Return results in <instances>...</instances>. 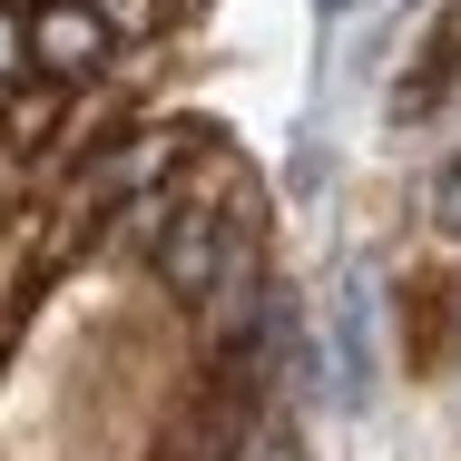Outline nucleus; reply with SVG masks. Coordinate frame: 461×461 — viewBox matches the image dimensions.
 <instances>
[{
	"instance_id": "2",
	"label": "nucleus",
	"mask_w": 461,
	"mask_h": 461,
	"mask_svg": "<svg viewBox=\"0 0 461 461\" xmlns=\"http://www.w3.org/2000/svg\"><path fill=\"white\" fill-rule=\"evenodd\" d=\"M334 402L344 412L373 402V276L334 285Z\"/></svg>"
},
{
	"instance_id": "6",
	"label": "nucleus",
	"mask_w": 461,
	"mask_h": 461,
	"mask_svg": "<svg viewBox=\"0 0 461 461\" xmlns=\"http://www.w3.org/2000/svg\"><path fill=\"white\" fill-rule=\"evenodd\" d=\"M314 10H324V20H344V10H354V0H314Z\"/></svg>"
},
{
	"instance_id": "5",
	"label": "nucleus",
	"mask_w": 461,
	"mask_h": 461,
	"mask_svg": "<svg viewBox=\"0 0 461 461\" xmlns=\"http://www.w3.org/2000/svg\"><path fill=\"white\" fill-rule=\"evenodd\" d=\"M10 69H30V59H20V30L0 20V79H10Z\"/></svg>"
},
{
	"instance_id": "1",
	"label": "nucleus",
	"mask_w": 461,
	"mask_h": 461,
	"mask_svg": "<svg viewBox=\"0 0 461 461\" xmlns=\"http://www.w3.org/2000/svg\"><path fill=\"white\" fill-rule=\"evenodd\" d=\"M20 59H30V69H50V79H79V69L108 59V20L79 10V0H40V10H30V30H20Z\"/></svg>"
},
{
	"instance_id": "3",
	"label": "nucleus",
	"mask_w": 461,
	"mask_h": 461,
	"mask_svg": "<svg viewBox=\"0 0 461 461\" xmlns=\"http://www.w3.org/2000/svg\"><path fill=\"white\" fill-rule=\"evenodd\" d=\"M167 177V138H128L108 167H98L89 186H79V206H108V196H138V186H158Z\"/></svg>"
},
{
	"instance_id": "4",
	"label": "nucleus",
	"mask_w": 461,
	"mask_h": 461,
	"mask_svg": "<svg viewBox=\"0 0 461 461\" xmlns=\"http://www.w3.org/2000/svg\"><path fill=\"white\" fill-rule=\"evenodd\" d=\"M432 226H442V236L461 246V148L442 158V177H432Z\"/></svg>"
}]
</instances>
